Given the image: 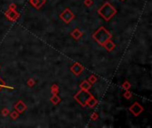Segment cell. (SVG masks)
I'll return each mask as SVG.
<instances>
[{"mask_svg": "<svg viewBox=\"0 0 152 128\" xmlns=\"http://www.w3.org/2000/svg\"><path fill=\"white\" fill-rule=\"evenodd\" d=\"M93 39L101 45H103V44L109 39H111L112 35L104 27H101L93 33Z\"/></svg>", "mask_w": 152, "mask_h": 128, "instance_id": "cell-1", "label": "cell"}, {"mask_svg": "<svg viewBox=\"0 0 152 128\" xmlns=\"http://www.w3.org/2000/svg\"><path fill=\"white\" fill-rule=\"evenodd\" d=\"M98 13L101 15L105 20H110L113 18V16L117 13V9L110 3L106 2L101 8L98 10Z\"/></svg>", "mask_w": 152, "mask_h": 128, "instance_id": "cell-2", "label": "cell"}, {"mask_svg": "<svg viewBox=\"0 0 152 128\" xmlns=\"http://www.w3.org/2000/svg\"><path fill=\"white\" fill-rule=\"evenodd\" d=\"M92 94L88 90H80L77 92V94L74 95V99L78 102L82 107H86V103H87L88 100L92 97Z\"/></svg>", "mask_w": 152, "mask_h": 128, "instance_id": "cell-3", "label": "cell"}, {"mask_svg": "<svg viewBox=\"0 0 152 128\" xmlns=\"http://www.w3.org/2000/svg\"><path fill=\"white\" fill-rule=\"evenodd\" d=\"M60 18H61L65 23H69L71 20L75 18V15H74L73 12L70 11V9L67 8L60 14Z\"/></svg>", "mask_w": 152, "mask_h": 128, "instance_id": "cell-4", "label": "cell"}, {"mask_svg": "<svg viewBox=\"0 0 152 128\" xmlns=\"http://www.w3.org/2000/svg\"><path fill=\"white\" fill-rule=\"evenodd\" d=\"M130 112L135 117H138L141 113L144 110V109L142 108V106L141 104H139L138 102H134L131 107L129 108Z\"/></svg>", "mask_w": 152, "mask_h": 128, "instance_id": "cell-5", "label": "cell"}, {"mask_svg": "<svg viewBox=\"0 0 152 128\" xmlns=\"http://www.w3.org/2000/svg\"><path fill=\"white\" fill-rule=\"evenodd\" d=\"M83 70H84L83 65H81L79 62H75L73 65H71L70 67V71L75 76H79L83 72Z\"/></svg>", "mask_w": 152, "mask_h": 128, "instance_id": "cell-6", "label": "cell"}, {"mask_svg": "<svg viewBox=\"0 0 152 128\" xmlns=\"http://www.w3.org/2000/svg\"><path fill=\"white\" fill-rule=\"evenodd\" d=\"M4 14H5L6 18L12 20V21H15L20 17V14H19V12H16V10H8L7 12H5Z\"/></svg>", "mask_w": 152, "mask_h": 128, "instance_id": "cell-7", "label": "cell"}, {"mask_svg": "<svg viewBox=\"0 0 152 128\" xmlns=\"http://www.w3.org/2000/svg\"><path fill=\"white\" fill-rule=\"evenodd\" d=\"M14 109H15V110H16L18 113H22V112H24L25 110H27V105L22 101H19V102L15 104V106H14Z\"/></svg>", "mask_w": 152, "mask_h": 128, "instance_id": "cell-8", "label": "cell"}, {"mask_svg": "<svg viewBox=\"0 0 152 128\" xmlns=\"http://www.w3.org/2000/svg\"><path fill=\"white\" fill-rule=\"evenodd\" d=\"M103 46L105 47V49L107 50V51L111 52L112 50H113V49L115 48L116 45L114 44L113 41H111V39H109V40H107V41H106V42L103 44Z\"/></svg>", "mask_w": 152, "mask_h": 128, "instance_id": "cell-9", "label": "cell"}, {"mask_svg": "<svg viewBox=\"0 0 152 128\" xmlns=\"http://www.w3.org/2000/svg\"><path fill=\"white\" fill-rule=\"evenodd\" d=\"M70 35H71V37H73L74 39H76V40H78V39L80 38L82 36H83V33L79 30L78 28H75V29L71 32Z\"/></svg>", "mask_w": 152, "mask_h": 128, "instance_id": "cell-10", "label": "cell"}, {"mask_svg": "<svg viewBox=\"0 0 152 128\" xmlns=\"http://www.w3.org/2000/svg\"><path fill=\"white\" fill-rule=\"evenodd\" d=\"M97 103H98V101H97V100H96L95 98L93 97V96H92V97L90 98L89 100H88L87 103H86V106H88L89 108L93 109V108H94V107H95L96 105H97Z\"/></svg>", "mask_w": 152, "mask_h": 128, "instance_id": "cell-11", "label": "cell"}, {"mask_svg": "<svg viewBox=\"0 0 152 128\" xmlns=\"http://www.w3.org/2000/svg\"><path fill=\"white\" fill-rule=\"evenodd\" d=\"M80 88L82 90H89L91 88V84L88 82V80H84L81 84H80Z\"/></svg>", "mask_w": 152, "mask_h": 128, "instance_id": "cell-12", "label": "cell"}, {"mask_svg": "<svg viewBox=\"0 0 152 128\" xmlns=\"http://www.w3.org/2000/svg\"><path fill=\"white\" fill-rule=\"evenodd\" d=\"M50 101L53 105H57V104H59L60 102H61V98L57 95V94H53V96L51 97Z\"/></svg>", "mask_w": 152, "mask_h": 128, "instance_id": "cell-13", "label": "cell"}, {"mask_svg": "<svg viewBox=\"0 0 152 128\" xmlns=\"http://www.w3.org/2000/svg\"><path fill=\"white\" fill-rule=\"evenodd\" d=\"M51 92H52V94H58V92H59V86H58V85L53 84V85L51 86Z\"/></svg>", "mask_w": 152, "mask_h": 128, "instance_id": "cell-14", "label": "cell"}, {"mask_svg": "<svg viewBox=\"0 0 152 128\" xmlns=\"http://www.w3.org/2000/svg\"><path fill=\"white\" fill-rule=\"evenodd\" d=\"M96 81H97V77L95 75H91L88 77V82L90 84H94Z\"/></svg>", "mask_w": 152, "mask_h": 128, "instance_id": "cell-15", "label": "cell"}, {"mask_svg": "<svg viewBox=\"0 0 152 128\" xmlns=\"http://www.w3.org/2000/svg\"><path fill=\"white\" fill-rule=\"evenodd\" d=\"M10 114V117L12 118V119H17V118H19V116H20V113H18V112L16 111V110H14V111H12Z\"/></svg>", "mask_w": 152, "mask_h": 128, "instance_id": "cell-16", "label": "cell"}, {"mask_svg": "<svg viewBox=\"0 0 152 128\" xmlns=\"http://www.w3.org/2000/svg\"><path fill=\"white\" fill-rule=\"evenodd\" d=\"M122 88L125 90H129L131 88V84L129 83L128 81H125L122 85Z\"/></svg>", "mask_w": 152, "mask_h": 128, "instance_id": "cell-17", "label": "cell"}, {"mask_svg": "<svg viewBox=\"0 0 152 128\" xmlns=\"http://www.w3.org/2000/svg\"><path fill=\"white\" fill-rule=\"evenodd\" d=\"M37 9H40L41 7H42V6L45 4V2H46V0H37Z\"/></svg>", "mask_w": 152, "mask_h": 128, "instance_id": "cell-18", "label": "cell"}, {"mask_svg": "<svg viewBox=\"0 0 152 128\" xmlns=\"http://www.w3.org/2000/svg\"><path fill=\"white\" fill-rule=\"evenodd\" d=\"M124 97L127 100L131 99V98H132V93H131L129 90H126V93L124 94Z\"/></svg>", "mask_w": 152, "mask_h": 128, "instance_id": "cell-19", "label": "cell"}, {"mask_svg": "<svg viewBox=\"0 0 152 128\" xmlns=\"http://www.w3.org/2000/svg\"><path fill=\"white\" fill-rule=\"evenodd\" d=\"M35 84H36V82H35V80L33 79V78H29V79L28 80V82H27V85H28V86H29V87H33L35 85Z\"/></svg>", "mask_w": 152, "mask_h": 128, "instance_id": "cell-20", "label": "cell"}, {"mask_svg": "<svg viewBox=\"0 0 152 128\" xmlns=\"http://www.w3.org/2000/svg\"><path fill=\"white\" fill-rule=\"evenodd\" d=\"M9 113H10V111H9V110L7 108H4L2 110V111H1V114H2L3 116L4 117H6V116H8Z\"/></svg>", "mask_w": 152, "mask_h": 128, "instance_id": "cell-21", "label": "cell"}, {"mask_svg": "<svg viewBox=\"0 0 152 128\" xmlns=\"http://www.w3.org/2000/svg\"><path fill=\"white\" fill-rule=\"evenodd\" d=\"M93 0H85L84 1V4H85V6H87V7H89V6H91L92 4H93Z\"/></svg>", "mask_w": 152, "mask_h": 128, "instance_id": "cell-22", "label": "cell"}, {"mask_svg": "<svg viewBox=\"0 0 152 128\" xmlns=\"http://www.w3.org/2000/svg\"><path fill=\"white\" fill-rule=\"evenodd\" d=\"M29 3L34 6L35 8L37 9V0H29Z\"/></svg>", "mask_w": 152, "mask_h": 128, "instance_id": "cell-23", "label": "cell"}, {"mask_svg": "<svg viewBox=\"0 0 152 128\" xmlns=\"http://www.w3.org/2000/svg\"><path fill=\"white\" fill-rule=\"evenodd\" d=\"M98 118H99V116H98L97 113H93V114H92V117H91L92 120H96V119H98Z\"/></svg>", "mask_w": 152, "mask_h": 128, "instance_id": "cell-24", "label": "cell"}, {"mask_svg": "<svg viewBox=\"0 0 152 128\" xmlns=\"http://www.w3.org/2000/svg\"><path fill=\"white\" fill-rule=\"evenodd\" d=\"M16 9V4H11L8 7V10H15Z\"/></svg>", "mask_w": 152, "mask_h": 128, "instance_id": "cell-25", "label": "cell"}, {"mask_svg": "<svg viewBox=\"0 0 152 128\" xmlns=\"http://www.w3.org/2000/svg\"><path fill=\"white\" fill-rule=\"evenodd\" d=\"M4 87H6L5 85H4V81H3V80L1 79V78H0V90L3 89V88H4Z\"/></svg>", "mask_w": 152, "mask_h": 128, "instance_id": "cell-26", "label": "cell"}, {"mask_svg": "<svg viewBox=\"0 0 152 128\" xmlns=\"http://www.w3.org/2000/svg\"><path fill=\"white\" fill-rule=\"evenodd\" d=\"M120 1H125V0H120Z\"/></svg>", "mask_w": 152, "mask_h": 128, "instance_id": "cell-27", "label": "cell"}]
</instances>
